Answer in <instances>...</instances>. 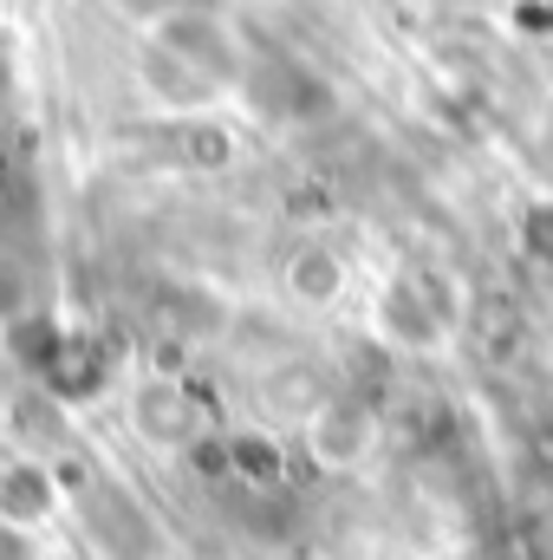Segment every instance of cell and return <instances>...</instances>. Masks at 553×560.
I'll return each instance as SVG.
<instances>
[{
    "instance_id": "obj_1",
    "label": "cell",
    "mask_w": 553,
    "mask_h": 560,
    "mask_svg": "<svg viewBox=\"0 0 553 560\" xmlns=\"http://www.w3.org/2000/svg\"><path fill=\"white\" fill-rule=\"evenodd\" d=\"M372 443H378V423L365 418L358 405H339V398H326L313 411V423H306V450L326 469H352L358 456H372Z\"/></svg>"
},
{
    "instance_id": "obj_2",
    "label": "cell",
    "mask_w": 553,
    "mask_h": 560,
    "mask_svg": "<svg viewBox=\"0 0 553 560\" xmlns=\"http://www.w3.org/2000/svg\"><path fill=\"white\" fill-rule=\"evenodd\" d=\"M52 482H46V469H33V463H7L0 469V515H13V522H39V515H52Z\"/></svg>"
}]
</instances>
